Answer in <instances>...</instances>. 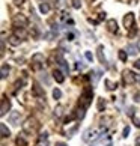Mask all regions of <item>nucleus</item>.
Instances as JSON below:
<instances>
[{
	"mask_svg": "<svg viewBox=\"0 0 140 146\" xmlns=\"http://www.w3.org/2000/svg\"><path fill=\"white\" fill-rule=\"evenodd\" d=\"M107 131V128L103 127H90L83 133V142H95V140H100L101 136H104V133Z\"/></svg>",
	"mask_w": 140,
	"mask_h": 146,
	"instance_id": "obj_1",
	"label": "nucleus"
},
{
	"mask_svg": "<svg viewBox=\"0 0 140 146\" xmlns=\"http://www.w3.org/2000/svg\"><path fill=\"white\" fill-rule=\"evenodd\" d=\"M139 51H140V48H139L137 44H128V47H127V53H128L130 56H136Z\"/></svg>",
	"mask_w": 140,
	"mask_h": 146,
	"instance_id": "obj_12",
	"label": "nucleus"
},
{
	"mask_svg": "<svg viewBox=\"0 0 140 146\" xmlns=\"http://www.w3.org/2000/svg\"><path fill=\"white\" fill-rule=\"evenodd\" d=\"M14 3H15V5H18V6H20V5H23V3H24V0H14Z\"/></svg>",
	"mask_w": 140,
	"mask_h": 146,
	"instance_id": "obj_37",
	"label": "nucleus"
},
{
	"mask_svg": "<svg viewBox=\"0 0 140 146\" xmlns=\"http://www.w3.org/2000/svg\"><path fill=\"white\" fill-rule=\"evenodd\" d=\"M9 44H11V45H14V47H17V45L21 44V39H20V38H17L15 35H12V36L9 38Z\"/></svg>",
	"mask_w": 140,
	"mask_h": 146,
	"instance_id": "obj_19",
	"label": "nucleus"
},
{
	"mask_svg": "<svg viewBox=\"0 0 140 146\" xmlns=\"http://www.w3.org/2000/svg\"><path fill=\"white\" fill-rule=\"evenodd\" d=\"M133 26H134V14L130 12L123 17V27L127 30H130V29H133Z\"/></svg>",
	"mask_w": 140,
	"mask_h": 146,
	"instance_id": "obj_6",
	"label": "nucleus"
},
{
	"mask_svg": "<svg viewBox=\"0 0 140 146\" xmlns=\"http://www.w3.org/2000/svg\"><path fill=\"white\" fill-rule=\"evenodd\" d=\"M105 109V101L104 98H98V111H103Z\"/></svg>",
	"mask_w": 140,
	"mask_h": 146,
	"instance_id": "obj_23",
	"label": "nucleus"
},
{
	"mask_svg": "<svg viewBox=\"0 0 140 146\" xmlns=\"http://www.w3.org/2000/svg\"><path fill=\"white\" fill-rule=\"evenodd\" d=\"M60 96H62V92L59 90V89H54V90H53V98H54V100H59Z\"/></svg>",
	"mask_w": 140,
	"mask_h": 146,
	"instance_id": "obj_25",
	"label": "nucleus"
},
{
	"mask_svg": "<svg viewBox=\"0 0 140 146\" xmlns=\"http://www.w3.org/2000/svg\"><path fill=\"white\" fill-rule=\"evenodd\" d=\"M104 47L103 45H98V48H96V56H98V60L104 65V66H107V59L104 56Z\"/></svg>",
	"mask_w": 140,
	"mask_h": 146,
	"instance_id": "obj_9",
	"label": "nucleus"
},
{
	"mask_svg": "<svg viewBox=\"0 0 140 146\" xmlns=\"http://www.w3.org/2000/svg\"><path fill=\"white\" fill-rule=\"evenodd\" d=\"M8 119H9V122L12 123V125L17 127L18 123H20V111H12V113L9 115V117H8Z\"/></svg>",
	"mask_w": 140,
	"mask_h": 146,
	"instance_id": "obj_11",
	"label": "nucleus"
},
{
	"mask_svg": "<svg viewBox=\"0 0 140 146\" xmlns=\"http://www.w3.org/2000/svg\"><path fill=\"white\" fill-rule=\"evenodd\" d=\"M8 74H9V66H8L6 63H3V65H2V75H0V77H2V78H6Z\"/></svg>",
	"mask_w": 140,
	"mask_h": 146,
	"instance_id": "obj_20",
	"label": "nucleus"
},
{
	"mask_svg": "<svg viewBox=\"0 0 140 146\" xmlns=\"http://www.w3.org/2000/svg\"><path fill=\"white\" fill-rule=\"evenodd\" d=\"M139 98H140V95H139V94H136V95H134V101H140Z\"/></svg>",
	"mask_w": 140,
	"mask_h": 146,
	"instance_id": "obj_40",
	"label": "nucleus"
},
{
	"mask_svg": "<svg viewBox=\"0 0 140 146\" xmlns=\"http://www.w3.org/2000/svg\"><path fill=\"white\" fill-rule=\"evenodd\" d=\"M45 140H48V134H47V133L41 134V136H39V140H38V142H45Z\"/></svg>",
	"mask_w": 140,
	"mask_h": 146,
	"instance_id": "obj_33",
	"label": "nucleus"
},
{
	"mask_svg": "<svg viewBox=\"0 0 140 146\" xmlns=\"http://www.w3.org/2000/svg\"><path fill=\"white\" fill-rule=\"evenodd\" d=\"M134 111H136V109H134V107H128V110H127V113H128V116H130V117L136 116V115H134Z\"/></svg>",
	"mask_w": 140,
	"mask_h": 146,
	"instance_id": "obj_30",
	"label": "nucleus"
},
{
	"mask_svg": "<svg viewBox=\"0 0 140 146\" xmlns=\"http://www.w3.org/2000/svg\"><path fill=\"white\" fill-rule=\"evenodd\" d=\"M53 78H54L57 83H63V80H65V77H63V72H60L59 69H54V71H53Z\"/></svg>",
	"mask_w": 140,
	"mask_h": 146,
	"instance_id": "obj_16",
	"label": "nucleus"
},
{
	"mask_svg": "<svg viewBox=\"0 0 140 146\" xmlns=\"http://www.w3.org/2000/svg\"><path fill=\"white\" fill-rule=\"evenodd\" d=\"M119 59H121L122 62H125V60H127V51L121 50V51H119Z\"/></svg>",
	"mask_w": 140,
	"mask_h": 146,
	"instance_id": "obj_29",
	"label": "nucleus"
},
{
	"mask_svg": "<svg viewBox=\"0 0 140 146\" xmlns=\"http://www.w3.org/2000/svg\"><path fill=\"white\" fill-rule=\"evenodd\" d=\"M136 143H137V146H140V139H137V140H136Z\"/></svg>",
	"mask_w": 140,
	"mask_h": 146,
	"instance_id": "obj_44",
	"label": "nucleus"
},
{
	"mask_svg": "<svg viewBox=\"0 0 140 146\" xmlns=\"http://www.w3.org/2000/svg\"><path fill=\"white\" fill-rule=\"evenodd\" d=\"M63 2H65V0H56V6L57 8H62L63 6Z\"/></svg>",
	"mask_w": 140,
	"mask_h": 146,
	"instance_id": "obj_35",
	"label": "nucleus"
},
{
	"mask_svg": "<svg viewBox=\"0 0 140 146\" xmlns=\"http://www.w3.org/2000/svg\"><path fill=\"white\" fill-rule=\"evenodd\" d=\"M9 109H11V102H9V100L6 98V96L3 95L2 96V107H0V115L5 116L9 111Z\"/></svg>",
	"mask_w": 140,
	"mask_h": 146,
	"instance_id": "obj_7",
	"label": "nucleus"
},
{
	"mask_svg": "<svg viewBox=\"0 0 140 146\" xmlns=\"http://www.w3.org/2000/svg\"><path fill=\"white\" fill-rule=\"evenodd\" d=\"M133 122H134V125H136V127L140 128V119H137L136 116H134V117H133Z\"/></svg>",
	"mask_w": 140,
	"mask_h": 146,
	"instance_id": "obj_34",
	"label": "nucleus"
},
{
	"mask_svg": "<svg viewBox=\"0 0 140 146\" xmlns=\"http://www.w3.org/2000/svg\"><path fill=\"white\" fill-rule=\"evenodd\" d=\"M3 53H5V42L2 41V54H3Z\"/></svg>",
	"mask_w": 140,
	"mask_h": 146,
	"instance_id": "obj_41",
	"label": "nucleus"
},
{
	"mask_svg": "<svg viewBox=\"0 0 140 146\" xmlns=\"http://www.w3.org/2000/svg\"><path fill=\"white\" fill-rule=\"evenodd\" d=\"M38 128H39V123H38V121L35 117H27L26 122L23 123V129L26 133H35Z\"/></svg>",
	"mask_w": 140,
	"mask_h": 146,
	"instance_id": "obj_4",
	"label": "nucleus"
},
{
	"mask_svg": "<svg viewBox=\"0 0 140 146\" xmlns=\"http://www.w3.org/2000/svg\"><path fill=\"white\" fill-rule=\"evenodd\" d=\"M44 62H45L44 54H41V53H35V54L32 56V69L39 71V69L44 66Z\"/></svg>",
	"mask_w": 140,
	"mask_h": 146,
	"instance_id": "obj_3",
	"label": "nucleus"
},
{
	"mask_svg": "<svg viewBox=\"0 0 140 146\" xmlns=\"http://www.w3.org/2000/svg\"><path fill=\"white\" fill-rule=\"evenodd\" d=\"M84 57L88 59L89 62H92V60H94V56H92V53H90V51H86V53H84Z\"/></svg>",
	"mask_w": 140,
	"mask_h": 146,
	"instance_id": "obj_32",
	"label": "nucleus"
},
{
	"mask_svg": "<svg viewBox=\"0 0 140 146\" xmlns=\"http://www.w3.org/2000/svg\"><path fill=\"white\" fill-rule=\"evenodd\" d=\"M32 35H33L35 38H38V30H36L35 27H33V29H32Z\"/></svg>",
	"mask_w": 140,
	"mask_h": 146,
	"instance_id": "obj_38",
	"label": "nucleus"
},
{
	"mask_svg": "<svg viewBox=\"0 0 140 146\" xmlns=\"http://www.w3.org/2000/svg\"><path fill=\"white\" fill-rule=\"evenodd\" d=\"M104 83H105V86H107V89H109V90H115V89L117 88V84H116V83H113V82H110L109 78H107Z\"/></svg>",
	"mask_w": 140,
	"mask_h": 146,
	"instance_id": "obj_22",
	"label": "nucleus"
},
{
	"mask_svg": "<svg viewBox=\"0 0 140 146\" xmlns=\"http://www.w3.org/2000/svg\"><path fill=\"white\" fill-rule=\"evenodd\" d=\"M101 75H103V71H100V69H96V71H92V72H90V80H92L94 84L98 83V80L101 78Z\"/></svg>",
	"mask_w": 140,
	"mask_h": 146,
	"instance_id": "obj_14",
	"label": "nucleus"
},
{
	"mask_svg": "<svg viewBox=\"0 0 140 146\" xmlns=\"http://www.w3.org/2000/svg\"><path fill=\"white\" fill-rule=\"evenodd\" d=\"M74 38H75V33H74L72 30L66 32V39H68V41H74Z\"/></svg>",
	"mask_w": 140,
	"mask_h": 146,
	"instance_id": "obj_28",
	"label": "nucleus"
},
{
	"mask_svg": "<svg viewBox=\"0 0 140 146\" xmlns=\"http://www.w3.org/2000/svg\"><path fill=\"white\" fill-rule=\"evenodd\" d=\"M32 94H33L35 96H39V98H42V96H45V94H44V90L41 89V86L39 84H33V88H32Z\"/></svg>",
	"mask_w": 140,
	"mask_h": 146,
	"instance_id": "obj_13",
	"label": "nucleus"
},
{
	"mask_svg": "<svg viewBox=\"0 0 140 146\" xmlns=\"http://www.w3.org/2000/svg\"><path fill=\"white\" fill-rule=\"evenodd\" d=\"M62 110H63V106H57V107H56V110H54V115H56L57 117H60V116H62V113H63Z\"/></svg>",
	"mask_w": 140,
	"mask_h": 146,
	"instance_id": "obj_24",
	"label": "nucleus"
},
{
	"mask_svg": "<svg viewBox=\"0 0 140 146\" xmlns=\"http://www.w3.org/2000/svg\"><path fill=\"white\" fill-rule=\"evenodd\" d=\"M56 146H66L65 143H62V142H59V143H56Z\"/></svg>",
	"mask_w": 140,
	"mask_h": 146,
	"instance_id": "obj_43",
	"label": "nucleus"
},
{
	"mask_svg": "<svg viewBox=\"0 0 140 146\" xmlns=\"http://www.w3.org/2000/svg\"><path fill=\"white\" fill-rule=\"evenodd\" d=\"M75 66H77V69H83V68H84V65H83L82 62H77V65H75Z\"/></svg>",
	"mask_w": 140,
	"mask_h": 146,
	"instance_id": "obj_36",
	"label": "nucleus"
},
{
	"mask_svg": "<svg viewBox=\"0 0 140 146\" xmlns=\"http://www.w3.org/2000/svg\"><path fill=\"white\" fill-rule=\"evenodd\" d=\"M0 134H2V137L3 139H6V137H9L11 136V131H9V128L6 127V123H0Z\"/></svg>",
	"mask_w": 140,
	"mask_h": 146,
	"instance_id": "obj_15",
	"label": "nucleus"
},
{
	"mask_svg": "<svg viewBox=\"0 0 140 146\" xmlns=\"http://www.w3.org/2000/svg\"><path fill=\"white\" fill-rule=\"evenodd\" d=\"M107 30H109L110 33H117L119 27H117L116 20H109V21H107Z\"/></svg>",
	"mask_w": 140,
	"mask_h": 146,
	"instance_id": "obj_10",
	"label": "nucleus"
},
{
	"mask_svg": "<svg viewBox=\"0 0 140 146\" xmlns=\"http://www.w3.org/2000/svg\"><path fill=\"white\" fill-rule=\"evenodd\" d=\"M39 11H41L42 14H47L48 11H50V5L45 3V2H44V3H41V5H39Z\"/></svg>",
	"mask_w": 140,
	"mask_h": 146,
	"instance_id": "obj_21",
	"label": "nucleus"
},
{
	"mask_svg": "<svg viewBox=\"0 0 140 146\" xmlns=\"http://www.w3.org/2000/svg\"><path fill=\"white\" fill-rule=\"evenodd\" d=\"M130 131H131L130 127H125V128H123V133H122V137H123V139H127V137H128V134H130Z\"/></svg>",
	"mask_w": 140,
	"mask_h": 146,
	"instance_id": "obj_31",
	"label": "nucleus"
},
{
	"mask_svg": "<svg viewBox=\"0 0 140 146\" xmlns=\"http://www.w3.org/2000/svg\"><path fill=\"white\" fill-rule=\"evenodd\" d=\"M72 6L74 9H80L82 8V0H72Z\"/></svg>",
	"mask_w": 140,
	"mask_h": 146,
	"instance_id": "obj_27",
	"label": "nucleus"
},
{
	"mask_svg": "<svg viewBox=\"0 0 140 146\" xmlns=\"http://www.w3.org/2000/svg\"><path fill=\"white\" fill-rule=\"evenodd\" d=\"M92 96H94L92 88H86L83 90L82 96H80V106H82L83 109H88V107L90 106V102H92Z\"/></svg>",
	"mask_w": 140,
	"mask_h": 146,
	"instance_id": "obj_2",
	"label": "nucleus"
},
{
	"mask_svg": "<svg viewBox=\"0 0 140 146\" xmlns=\"http://www.w3.org/2000/svg\"><path fill=\"white\" fill-rule=\"evenodd\" d=\"M136 82H137V83H140V74H139V75H136Z\"/></svg>",
	"mask_w": 140,
	"mask_h": 146,
	"instance_id": "obj_42",
	"label": "nucleus"
},
{
	"mask_svg": "<svg viewBox=\"0 0 140 146\" xmlns=\"http://www.w3.org/2000/svg\"><path fill=\"white\" fill-rule=\"evenodd\" d=\"M14 35L17 36V38H20V39H24V38L27 36V33H26V30H24V29H15Z\"/></svg>",
	"mask_w": 140,
	"mask_h": 146,
	"instance_id": "obj_18",
	"label": "nucleus"
},
{
	"mask_svg": "<svg viewBox=\"0 0 140 146\" xmlns=\"http://www.w3.org/2000/svg\"><path fill=\"white\" fill-rule=\"evenodd\" d=\"M134 68L140 69V60H136V62H134Z\"/></svg>",
	"mask_w": 140,
	"mask_h": 146,
	"instance_id": "obj_39",
	"label": "nucleus"
},
{
	"mask_svg": "<svg viewBox=\"0 0 140 146\" xmlns=\"http://www.w3.org/2000/svg\"><path fill=\"white\" fill-rule=\"evenodd\" d=\"M123 83L125 84H133L134 82H136V75H134L131 71H128V69H125V71H123Z\"/></svg>",
	"mask_w": 140,
	"mask_h": 146,
	"instance_id": "obj_8",
	"label": "nucleus"
},
{
	"mask_svg": "<svg viewBox=\"0 0 140 146\" xmlns=\"http://www.w3.org/2000/svg\"><path fill=\"white\" fill-rule=\"evenodd\" d=\"M107 146H111V143H109V145H107Z\"/></svg>",
	"mask_w": 140,
	"mask_h": 146,
	"instance_id": "obj_45",
	"label": "nucleus"
},
{
	"mask_svg": "<svg viewBox=\"0 0 140 146\" xmlns=\"http://www.w3.org/2000/svg\"><path fill=\"white\" fill-rule=\"evenodd\" d=\"M12 24H14L17 29H24V27H27V24H29V20L26 18L24 15L17 14V15H14V18H12Z\"/></svg>",
	"mask_w": 140,
	"mask_h": 146,
	"instance_id": "obj_5",
	"label": "nucleus"
},
{
	"mask_svg": "<svg viewBox=\"0 0 140 146\" xmlns=\"http://www.w3.org/2000/svg\"><path fill=\"white\" fill-rule=\"evenodd\" d=\"M57 60H59V65H60V66L63 68V72H65V74H68V71H69V69H68V63L65 62V59L62 57V54H60V53L57 54Z\"/></svg>",
	"mask_w": 140,
	"mask_h": 146,
	"instance_id": "obj_17",
	"label": "nucleus"
},
{
	"mask_svg": "<svg viewBox=\"0 0 140 146\" xmlns=\"http://www.w3.org/2000/svg\"><path fill=\"white\" fill-rule=\"evenodd\" d=\"M17 145H18V146H26V145H27V142H26L23 137L18 136V137H17Z\"/></svg>",
	"mask_w": 140,
	"mask_h": 146,
	"instance_id": "obj_26",
	"label": "nucleus"
}]
</instances>
